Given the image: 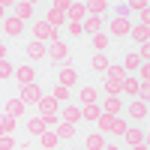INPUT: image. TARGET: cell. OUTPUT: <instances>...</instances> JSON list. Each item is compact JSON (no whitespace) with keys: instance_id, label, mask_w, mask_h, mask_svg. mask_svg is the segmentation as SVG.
Listing matches in <instances>:
<instances>
[{"instance_id":"cell-18","label":"cell","mask_w":150,"mask_h":150,"mask_svg":"<svg viewBox=\"0 0 150 150\" xmlns=\"http://www.w3.org/2000/svg\"><path fill=\"white\" fill-rule=\"evenodd\" d=\"M90 45H93V51H96V54H105V51H108V45H111V36H108L105 30H102V33H93V36H90Z\"/></svg>"},{"instance_id":"cell-11","label":"cell","mask_w":150,"mask_h":150,"mask_svg":"<svg viewBox=\"0 0 150 150\" xmlns=\"http://www.w3.org/2000/svg\"><path fill=\"white\" fill-rule=\"evenodd\" d=\"M78 78H81V75H78V69H75V66H63V69H60V75H57V84H63V87H69V90H72V87L78 84Z\"/></svg>"},{"instance_id":"cell-6","label":"cell","mask_w":150,"mask_h":150,"mask_svg":"<svg viewBox=\"0 0 150 150\" xmlns=\"http://www.w3.org/2000/svg\"><path fill=\"white\" fill-rule=\"evenodd\" d=\"M147 114H150V105H147V102H141V99H132V102L126 105V117H129V120H135V123L147 120Z\"/></svg>"},{"instance_id":"cell-35","label":"cell","mask_w":150,"mask_h":150,"mask_svg":"<svg viewBox=\"0 0 150 150\" xmlns=\"http://www.w3.org/2000/svg\"><path fill=\"white\" fill-rule=\"evenodd\" d=\"M105 78H117V81H123V78H126V72H123V66L111 63V66H108V72H105Z\"/></svg>"},{"instance_id":"cell-43","label":"cell","mask_w":150,"mask_h":150,"mask_svg":"<svg viewBox=\"0 0 150 150\" xmlns=\"http://www.w3.org/2000/svg\"><path fill=\"white\" fill-rule=\"evenodd\" d=\"M138 18H141L138 24H150V9H141V12H138Z\"/></svg>"},{"instance_id":"cell-7","label":"cell","mask_w":150,"mask_h":150,"mask_svg":"<svg viewBox=\"0 0 150 150\" xmlns=\"http://www.w3.org/2000/svg\"><path fill=\"white\" fill-rule=\"evenodd\" d=\"M12 78H15L21 87H24V84H33V81H36V66H33V63H21V66H15Z\"/></svg>"},{"instance_id":"cell-24","label":"cell","mask_w":150,"mask_h":150,"mask_svg":"<svg viewBox=\"0 0 150 150\" xmlns=\"http://www.w3.org/2000/svg\"><path fill=\"white\" fill-rule=\"evenodd\" d=\"M99 114H102V108H99V102H90V105H81V120L87 123H96Z\"/></svg>"},{"instance_id":"cell-30","label":"cell","mask_w":150,"mask_h":150,"mask_svg":"<svg viewBox=\"0 0 150 150\" xmlns=\"http://www.w3.org/2000/svg\"><path fill=\"white\" fill-rule=\"evenodd\" d=\"M81 27H84V33H90V36L93 33H102V18H99V15H87Z\"/></svg>"},{"instance_id":"cell-46","label":"cell","mask_w":150,"mask_h":150,"mask_svg":"<svg viewBox=\"0 0 150 150\" xmlns=\"http://www.w3.org/2000/svg\"><path fill=\"white\" fill-rule=\"evenodd\" d=\"M105 150H120V144H105Z\"/></svg>"},{"instance_id":"cell-27","label":"cell","mask_w":150,"mask_h":150,"mask_svg":"<svg viewBox=\"0 0 150 150\" xmlns=\"http://www.w3.org/2000/svg\"><path fill=\"white\" fill-rule=\"evenodd\" d=\"M102 93H105V96H120V93H123V81L105 78V81H102Z\"/></svg>"},{"instance_id":"cell-37","label":"cell","mask_w":150,"mask_h":150,"mask_svg":"<svg viewBox=\"0 0 150 150\" xmlns=\"http://www.w3.org/2000/svg\"><path fill=\"white\" fill-rule=\"evenodd\" d=\"M0 150H15V138L12 135H0Z\"/></svg>"},{"instance_id":"cell-36","label":"cell","mask_w":150,"mask_h":150,"mask_svg":"<svg viewBox=\"0 0 150 150\" xmlns=\"http://www.w3.org/2000/svg\"><path fill=\"white\" fill-rule=\"evenodd\" d=\"M12 72H15V66H12L9 60H0V78H3V81L12 78Z\"/></svg>"},{"instance_id":"cell-12","label":"cell","mask_w":150,"mask_h":150,"mask_svg":"<svg viewBox=\"0 0 150 150\" xmlns=\"http://www.w3.org/2000/svg\"><path fill=\"white\" fill-rule=\"evenodd\" d=\"M99 108H102V114H114V117H120L123 102H120V96H105L102 102H99Z\"/></svg>"},{"instance_id":"cell-25","label":"cell","mask_w":150,"mask_h":150,"mask_svg":"<svg viewBox=\"0 0 150 150\" xmlns=\"http://www.w3.org/2000/svg\"><path fill=\"white\" fill-rule=\"evenodd\" d=\"M108 6H111L108 0H87V3H84V12H87V15H99V18H102V12H105Z\"/></svg>"},{"instance_id":"cell-10","label":"cell","mask_w":150,"mask_h":150,"mask_svg":"<svg viewBox=\"0 0 150 150\" xmlns=\"http://www.w3.org/2000/svg\"><path fill=\"white\" fill-rule=\"evenodd\" d=\"M33 6L36 3H30V0H18V3L12 6V15L18 21H33Z\"/></svg>"},{"instance_id":"cell-16","label":"cell","mask_w":150,"mask_h":150,"mask_svg":"<svg viewBox=\"0 0 150 150\" xmlns=\"http://www.w3.org/2000/svg\"><path fill=\"white\" fill-rule=\"evenodd\" d=\"M84 18H87L84 3H69V9H66V21H69V24H84Z\"/></svg>"},{"instance_id":"cell-38","label":"cell","mask_w":150,"mask_h":150,"mask_svg":"<svg viewBox=\"0 0 150 150\" xmlns=\"http://www.w3.org/2000/svg\"><path fill=\"white\" fill-rule=\"evenodd\" d=\"M66 30H69V36H72V39L84 36V27H81V24H69V21H66Z\"/></svg>"},{"instance_id":"cell-31","label":"cell","mask_w":150,"mask_h":150,"mask_svg":"<svg viewBox=\"0 0 150 150\" xmlns=\"http://www.w3.org/2000/svg\"><path fill=\"white\" fill-rule=\"evenodd\" d=\"M27 132H30V135H36V138H39V135L45 132V120H42L39 114H36V117H30V120H27Z\"/></svg>"},{"instance_id":"cell-15","label":"cell","mask_w":150,"mask_h":150,"mask_svg":"<svg viewBox=\"0 0 150 150\" xmlns=\"http://www.w3.org/2000/svg\"><path fill=\"white\" fill-rule=\"evenodd\" d=\"M105 135L102 132H87L84 135V150H105Z\"/></svg>"},{"instance_id":"cell-17","label":"cell","mask_w":150,"mask_h":150,"mask_svg":"<svg viewBox=\"0 0 150 150\" xmlns=\"http://www.w3.org/2000/svg\"><path fill=\"white\" fill-rule=\"evenodd\" d=\"M48 54H51L57 63H63V60L69 57V45H66L63 39H57V42H51V45H48Z\"/></svg>"},{"instance_id":"cell-48","label":"cell","mask_w":150,"mask_h":150,"mask_svg":"<svg viewBox=\"0 0 150 150\" xmlns=\"http://www.w3.org/2000/svg\"><path fill=\"white\" fill-rule=\"evenodd\" d=\"M72 150H75V147H72Z\"/></svg>"},{"instance_id":"cell-32","label":"cell","mask_w":150,"mask_h":150,"mask_svg":"<svg viewBox=\"0 0 150 150\" xmlns=\"http://www.w3.org/2000/svg\"><path fill=\"white\" fill-rule=\"evenodd\" d=\"M123 93H126V96H138V78H129V75H126V78H123Z\"/></svg>"},{"instance_id":"cell-23","label":"cell","mask_w":150,"mask_h":150,"mask_svg":"<svg viewBox=\"0 0 150 150\" xmlns=\"http://www.w3.org/2000/svg\"><path fill=\"white\" fill-rule=\"evenodd\" d=\"M24 108H27V105H24L18 96H15V99H6V117H15V120L24 117Z\"/></svg>"},{"instance_id":"cell-34","label":"cell","mask_w":150,"mask_h":150,"mask_svg":"<svg viewBox=\"0 0 150 150\" xmlns=\"http://www.w3.org/2000/svg\"><path fill=\"white\" fill-rule=\"evenodd\" d=\"M0 126H3V135H15V129H18V120L15 117H0Z\"/></svg>"},{"instance_id":"cell-19","label":"cell","mask_w":150,"mask_h":150,"mask_svg":"<svg viewBox=\"0 0 150 150\" xmlns=\"http://www.w3.org/2000/svg\"><path fill=\"white\" fill-rule=\"evenodd\" d=\"M120 138L126 141L129 147H135V144H141V141H144V129H141V126H126V132H123Z\"/></svg>"},{"instance_id":"cell-28","label":"cell","mask_w":150,"mask_h":150,"mask_svg":"<svg viewBox=\"0 0 150 150\" xmlns=\"http://www.w3.org/2000/svg\"><path fill=\"white\" fill-rule=\"evenodd\" d=\"M39 144H42V150H57V144H60V138L54 135V129H45L42 135H39Z\"/></svg>"},{"instance_id":"cell-41","label":"cell","mask_w":150,"mask_h":150,"mask_svg":"<svg viewBox=\"0 0 150 150\" xmlns=\"http://www.w3.org/2000/svg\"><path fill=\"white\" fill-rule=\"evenodd\" d=\"M69 3H72V0H54V3H51V9H57V12H66V9H69Z\"/></svg>"},{"instance_id":"cell-33","label":"cell","mask_w":150,"mask_h":150,"mask_svg":"<svg viewBox=\"0 0 150 150\" xmlns=\"http://www.w3.org/2000/svg\"><path fill=\"white\" fill-rule=\"evenodd\" d=\"M138 66H141V60H138V54H126V60H123V72H138Z\"/></svg>"},{"instance_id":"cell-20","label":"cell","mask_w":150,"mask_h":150,"mask_svg":"<svg viewBox=\"0 0 150 150\" xmlns=\"http://www.w3.org/2000/svg\"><path fill=\"white\" fill-rule=\"evenodd\" d=\"M129 36H132L138 45H147V42H150V24H135V27L129 30Z\"/></svg>"},{"instance_id":"cell-3","label":"cell","mask_w":150,"mask_h":150,"mask_svg":"<svg viewBox=\"0 0 150 150\" xmlns=\"http://www.w3.org/2000/svg\"><path fill=\"white\" fill-rule=\"evenodd\" d=\"M129 30H132L129 18H120V15H114V18L108 21V36H114V39H126V36H129Z\"/></svg>"},{"instance_id":"cell-14","label":"cell","mask_w":150,"mask_h":150,"mask_svg":"<svg viewBox=\"0 0 150 150\" xmlns=\"http://www.w3.org/2000/svg\"><path fill=\"white\" fill-rule=\"evenodd\" d=\"M36 108H39V117H48V114H57V111H60V102L54 96H42Z\"/></svg>"},{"instance_id":"cell-5","label":"cell","mask_w":150,"mask_h":150,"mask_svg":"<svg viewBox=\"0 0 150 150\" xmlns=\"http://www.w3.org/2000/svg\"><path fill=\"white\" fill-rule=\"evenodd\" d=\"M57 114H60V120H63V123L78 126V123H81V105H78V102H66V105H60Z\"/></svg>"},{"instance_id":"cell-1","label":"cell","mask_w":150,"mask_h":150,"mask_svg":"<svg viewBox=\"0 0 150 150\" xmlns=\"http://www.w3.org/2000/svg\"><path fill=\"white\" fill-rule=\"evenodd\" d=\"M96 132H102V135H123V132H126V120L114 117V114H99Z\"/></svg>"},{"instance_id":"cell-39","label":"cell","mask_w":150,"mask_h":150,"mask_svg":"<svg viewBox=\"0 0 150 150\" xmlns=\"http://www.w3.org/2000/svg\"><path fill=\"white\" fill-rule=\"evenodd\" d=\"M42 120H45V129H51V126L57 129L60 123H63V120H60V114H48V117H42Z\"/></svg>"},{"instance_id":"cell-8","label":"cell","mask_w":150,"mask_h":150,"mask_svg":"<svg viewBox=\"0 0 150 150\" xmlns=\"http://www.w3.org/2000/svg\"><path fill=\"white\" fill-rule=\"evenodd\" d=\"M24 54L30 57V63H36V60H45V57H48V45H45V42L30 39L27 45H24Z\"/></svg>"},{"instance_id":"cell-44","label":"cell","mask_w":150,"mask_h":150,"mask_svg":"<svg viewBox=\"0 0 150 150\" xmlns=\"http://www.w3.org/2000/svg\"><path fill=\"white\" fill-rule=\"evenodd\" d=\"M129 150H150V144H147V138H144L141 144H135V147H129Z\"/></svg>"},{"instance_id":"cell-26","label":"cell","mask_w":150,"mask_h":150,"mask_svg":"<svg viewBox=\"0 0 150 150\" xmlns=\"http://www.w3.org/2000/svg\"><path fill=\"white\" fill-rule=\"evenodd\" d=\"M108 66H111V57H108V54H93V57H90V69H93V72H102V75H105Z\"/></svg>"},{"instance_id":"cell-4","label":"cell","mask_w":150,"mask_h":150,"mask_svg":"<svg viewBox=\"0 0 150 150\" xmlns=\"http://www.w3.org/2000/svg\"><path fill=\"white\" fill-rule=\"evenodd\" d=\"M42 96H45V90L33 81V84H24V87H21V96H18V99H21L24 105H39Z\"/></svg>"},{"instance_id":"cell-42","label":"cell","mask_w":150,"mask_h":150,"mask_svg":"<svg viewBox=\"0 0 150 150\" xmlns=\"http://www.w3.org/2000/svg\"><path fill=\"white\" fill-rule=\"evenodd\" d=\"M9 6H15V3H12V0H0V24H3V18H6V9Z\"/></svg>"},{"instance_id":"cell-45","label":"cell","mask_w":150,"mask_h":150,"mask_svg":"<svg viewBox=\"0 0 150 150\" xmlns=\"http://www.w3.org/2000/svg\"><path fill=\"white\" fill-rule=\"evenodd\" d=\"M6 54H9V51H6V45L0 42V60H6Z\"/></svg>"},{"instance_id":"cell-22","label":"cell","mask_w":150,"mask_h":150,"mask_svg":"<svg viewBox=\"0 0 150 150\" xmlns=\"http://www.w3.org/2000/svg\"><path fill=\"white\" fill-rule=\"evenodd\" d=\"M54 135L60 141H75V135H78V126H72V123H60L54 129Z\"/></svg>"},{"instance_id":"cell-29","label":"cell","mask_w":150,"mask_h":150,"mask_svg":"<svg viewBox=\"0 0 150 150\" xmlns=\"http://www.w3.org/2000/svg\"><path fill=\"white\" fill-rule=\"evenodd\" d=\"M45 21L51 24L54 30H60V27H66V12H57V9H48V15H45Z\"/></svg>"},{"instance_id":"cell-13","label":"cell","mask_w":150,"mask_h":150,"mask_svg":"<svg viewBox=\"0 0 150 150\" xmlns=\"http://www.w3.org/2000/svg\"><path fill=\"white\" fill-rule=\"evenodd\" d=\"M3 33L12 36V39H15V36H21V33H24V21H18L15 15H6V18H3Z\"/></svg>"},{"instance_id":"cell-2","label":"cell","mask_w":150,"mask_h":150,"mask_svg":"<svg viewBox=\"0 0 150 150\" xmlns=\"http://www.w3.org/2000/svg\"><path fill=\"white\" fill-rule=\"evenodd\" d=\"M30 33H33V39H36V42H45V45L60 39V33H57V30H54V27H51V24H48L45 18H33Z\"/></svg>"},{"instance_id":"cell-9","label":"cell","mask_w":150,"mask_h":150,"mask_svg":"<svg viewBox=\"0 0 150 150\" xmlns=\"http://www.w3.org/2000/svg\"><path fill=\"white\" fill-rule=\"evenodd\" d=\"M99 99V90L93 84H84V87H78V93H75V102L78 105H90V102H96Z\"/></svg>"},{"instance_id":"cell-40","label":"cell","mask_w":150,"mask_h":150,"mask_svg":"<svg viewBox=\"0 0 150 150\" xmlns=\"http://www.w3.org/2000/svg\"><path fill=\"white\" fill-rule=\"evenodd\" d=\"M150 3L147 0H132V3H126V9H132V12H141V9H147Z\"/></svg>"},{"instance_id":"cell-47","label":"cell","mask_w":150,"mask_h":150,"mask_svg":"<svg viewBox=\"0 0 150 150\" xmlns=\"http://www.w3.org/2000/svg\"><path fill=\"white\" fill-rule=\"evenodd\" d=\"M0 135H3V126H0Z\"/></svg>"},{"instance_id":"cell-21","label":"cell","mask_w":150,"mask_h":150,"mask_svg":"<svg viewBox=\"0 0 150 150\" xmlns=\"http://www.w3.org/2000/svg\"><path fill=\"white\" fill-rule=\"evenodd\" d=\"M48 96H54L60 105H66V102H72V90L69 87H63V84H54L51 90H48Z\"/></svg>"}]
</instances>
